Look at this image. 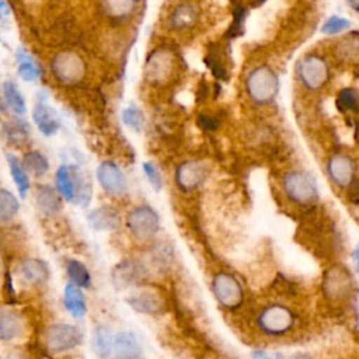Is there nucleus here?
Masks as SVG:
<instances>
[{
    "label": "nucleus",
    "mask_w": 359,
    "mask_h": 359,
    "mask_svg": "<svg viewBox=\"0 0 359 359\" xmlns=\"http://www.w3.org/2000/svg\"><path fill=\"white\" fill-rule=\"evenodd\" d=\"M245 90L250 100L257 105L271 104L279 91V79L272 67L259 65L250 70L245 79Z\"/></svg>",
    "instance_id": "obj_1"
},
{
    "label": "nucleus",
    "mask_w": 359,
    "mask_h": 359,
    "mask_svg": "<svg viewBox=\"0 0 359 359\" xmlns=\"http://www.w3.org/2000/svg\"><path fill=\"white\" fill-rule=\"evenodd\" d=\"M56 192L67 202L86 206L91 198V184L80 175L77 168L60 165L55 175Z\"/></svg>",
    "instance_id": "obj_2"
},
{
    "label": "nucleus",
    "mask_w": 359,
    "mask_h": 359,
    "mask_svg": "<svg viewBox=\"0 0 359 359\" xmlns=\"http://www.w3.org/2000/svg\"><path fill=\"white\" fill-rule=\"evenodd\" d=\"M294 323V313L280 303L265 306L257 316L258 330L268 337H282L292 331Z\"/></svg>",
    "instance_id": "obj_3"
},
{
    "label": "nucleus",
    "mask_w": 359,
    "mask_h": 359,
    "mask_svg": "<svg viewBox=\"0 0 359 359\" xmlns=\"http://www.w3.org/2000/svg\"><path fill=\"white\" fill-rule=\"evenodd\" d=\"M282 187L286 196L302 206L311 205L318 198V191L314 180L299 170H292L283 175Z\"/></svg>",
    "instance_id": "obj_4"
},
{
    "label": "nucleus",
    "mask_w": 359,
    "mask_h": 359,
    "mask_svg": "<svg viewBox=\"0 0 359 359\" xmlns=\"http://www.w3.org/2000/svg\"><path fill=\"white\" fill-rule=\"evenodd\" d=\"M50 69L56 80L65 86H74L86 76V63L83 57L73 50L56 53L50 62Z\"/></svg>",
    "instance_id": "obj_5"
},
{
    "label": "nucleus",
    "mask_w": 359,
    "mask_h": 359,
    "mask_svg": "<svg viewBox=\"0 0 359 359\" xmlns=\"http://www.w3.org/2000/svg\"><path fill=\"white\" fill-rule=\"evenodd\" d=\"M212 293L224 309H237L244 302V289L238 279L229 272H217L212 278Z\"/></svg>",
    "instance_id": "obj_6"
},
{
    "label": "nucleus",
    "mask_w": 359,
    "mask_h": 359,
    "mask_svg": "<svg viewBox=\"0 0 359 359\" xmlns=\"http://www.w3.org/2000/svg\"><path fill=\"white\" fill-rule=\"evenodd\" d=\"M126 227L137 240H150L160 229V216L149 205L133 208L126 216Z\"/></svg>",
    "instance_id": "obj_7"
},
{
    "label": "nucleus",
    "mask_w": 359,
    "mask_h": 359,
    "mask_svg": "<svg viewBox=\"0 0 359 359\" xmlns=\"http://www.w3.org/2000/svg\"><path fill=\"white\" fill-rule=\"evenodd\" d=\"M297 77L309 90H320L328 81L330 69L325 59L317 53H309L297 63Z\"/></svg>",
    "instance_id": "obj_8"
},
{
    "label": "nucleus",
    "mask_w": 359,
    "mask_h": 359,
    "mask_svg": "<svg viewBox=\"0 0 359 359\" xmlns=\"http://www.w3.org/2000/svg\"><path fill=\"white\" fill-rule=\"evenodd\" d=\"M83 342V332L73 324H53L45 331L46 348L53 353H65Z\"/></svg>",
    "instance_id": "obj_9"
},
{
    "label": "nucleus",
    "mask_w": 359,
    "mask_h": 359,
    "mask_svg": "<svg viewBox=\"0 0 359 359\" xmlns=\"http://www.w3.org/2000/svg\"><path fill=\"white\" fill-rule=\"evenodd\" d=\"M323 290L325 297L331 302H341L349 297L352 290V278L349 271L341 265L328 268V271L324 273Z\"/></svg>",
    "instance_id": "obj_10"
},
{
    "label": "nucleus",
    "mask_w": 359,
    "mask_h": 359,
    "mask_svg": "<svg viewBox=\"0 0 359 359\" xmlns=\"http://www.w3.org/2000/svg\"><path fill=\"white\" fill-rule=\"evenodd\" d=\"M174 56L168 49H154L144 65V77L153 84H161L168 80L174 70Z\"/></svg>",
    "instance_id": "obj_11"
},
{
    "label": "nucleus",
    "mask_w": 359,
    "mask_h": 359,
    "mask_svg": "<svg viewBox=\"0 0 359 359\" xmlns=\"http://www.w3.org/2000/svg\"><path fill=\"white\" fill-rule=\"evenodd\" d=\"M101 188L111 196H121L128 191V181L123 171L114 161H102L95 171Z\"/></svg>",
    "instance_id": "obj_12"
},
{
    "label": "nucleus",
    "mask_w": 359,
    "mask_h": 359,
    "mask_svg": "<svg viewBox=\"0 0 359 359\" xmlns=\"http://www.w3.org/2000/svg\"><path fill=\"white\" fill-rule=\"evenodd\" d=\"M208 171L203 163L196 160H187L175 170V184L184 192L198 189L206 180Z\"/></svg>",
    "instance_id": "obj_13"
},
{
    "label": "nucleus",
    "mask_w": 359,
    "mask_h": 359,
    "mask_svg": "<svg viewBox=\"0 0 359 359\" xmlns=\"http://www.w3.org/2000/svg\"><path fill=\"white\" fill-rule=\"evenodd\" d=\"M327 171L335 185L339 188H346L355 180V161L348 154L335 153L327 163Z\"/></svg>",
    "instance_id": "obj_14"
},
{
    "label": "nucleus",
    "mask_w": 359,
    "mask_h": 359,
    "mask_svg": "<svg viewBox=\"0 0 359 359\" xmlns=\"http://www.w3.org/2000/svg\"><path fill=\"white\" fill-rule=\"evenodd\" d=\"M143 275V266L137 261L122 259L111 271V282L115 289L122 290L136 285Z\"/></svg>",
    "instance_id": "obj_15"
},
{
    "label": "nucleus",
    "mask_w": 359,
    "mask_h": 359,
    "mask_svg": "<svg viewBox=\"0 0 359 359\" xmlns=\"http://www.w3.org/2000/svg\"><path fill=\"white\" fill-rule=\"evenodd\" d=\"M112 355L115 359H142L143 348L132 331H119L114 335Z\"/></svg>",
    "instance_id": "obj_16"
},
{
    "label": "nucleus",
    "mask_w": 359,
    "mask_h": 359,
    "mask_svg": "<svg viewBox=\"0 0 359 359\" xmlns=\"http://www.w3.org/2000/svg\"><path fill=\"white\" fill-rule=\"evenodd\" d=\"M18 276L31 286H39L49 280L50 271L48 264L41 258H25L18 264Z\"/></svg>",
    "instance_id": "obj_17"
},
{
    "label": "nucleus",
    "mask_w": 359,
    "mask_h": 359,
    "mask_svg": "<svg viewBox=\"0 0 359 359\" xmlns=\"http://www.w3.org/2000/svg\"><path fill=\"white\" fill-rule=\"evenodd\" d=\"M32 121L38 130L45 136H53L59 128L60 121L56 111L43 101H38L32 109Z\"/></svg>",
    "instance_id": "obj_18"
},
{
    "label": "nucleus",
    "mask_w": 359,
    "mask_h": 359,
    "mask_svg": "<svg viewBox=\"0 0 359 359\" xmlns=\"http://www.w3.org/2000/svg\"><path fill=\"white\" fill-rule=\"evenodd\" d=\"M88 224L97 231H112L119 227L121 216L112 206H98L87 216Z\"/></svg>",
    "instance_id": "obj_19"
},
{
    "label": "nucleus",
    "mask_w": 359,
    "mask_h": 359,
    "mask_svg": "<svg viewBox=\"0 0 359 359\" xmlns=\"http://www.w3.org/2000/svg\"><path fill=\"white\" fill-rule=\"evenodd\" d=\"M126 303L140 314L154 316L163 310L161 299L150 290H139L126 297Z\"/></svg>",
    "instance_id": "obj_20"
},
{
    "label": "nucleus",
    "mask_w": 359,
    "mask_h": 359,
    "mask_svg": "<svg viewBox=\"0 0 359 359\" xmlns=\"http://www.w3.org/2000/svg\"><path fill=\"white\" fill-rule=\"evenodd\" d=\"M63 306L67 310V313L77 320L86 317L88 311L87 300L83 290L70 282L66 283L63 289Z\"/></svg>",
    "instance_id": "obj_21"
},
{
    "label": "nucleus",
    "mask_w": 359,
    "mask_h": 359,
    "mask_svg": "<svg viewBox=\"0 0 359 359\" xmlns=\"http://www.w3.org/2000/svg\"><path fill=\"white\" fill-rule=\"evenodd\" d=\"M199 17L198 7L191 1H182L175 6L170 15V25L172 29L185 31L192 28Z\"/></svg>",
    "instance_id": "obj_22"
},
{
    "label": "nucleus",
    "mask_w": 359,
    "mask_h": 359,
    "mask_svg": "<svg viewBox=\"0 0 359 359\" xmlns=\"http://www.w3.org/2000/svg\"><path fill=\"white\" fill-rule=\"evenodd\" d=\"M112 341L114 334L109 327L104 324H97L93 328L91 345L98 359H108L112 355Z\"/></svg>",
    "instance_id": "obj_23"
},
{
    "label": "nucleus",
    "mask_w": 359,
    "mask_h": 359,
    "mask_svg": "<svg viewBox=\"0 0 359 359\" xmlns=\"http://www.w3.org/2000/svg\"><path fill=\"white\" fill-rule=\"evenodd\" d=\"M15 59H17V73L24 81L34 83L41 77L42 74L41 67L27 50L20 48L15 53Z\"/></svg>",
    "instance_id": "obj_24"
},
{
    "label": "nucleus",
    "mask_w": 359,
    "mask_h": 359,
    "mask_svg": "<svg viewBox=\"0 0 359 359\" xmlns=\"http://www.w3.org/2000/svg\"><path fill=\"white\" fill-rule=\"evenodd\" d=\"M36 205L45 215H56L62 209V198L56 189L41 185L36 191Z\"/></svg>",
    "instance_id": "obj_25"
},
{
    "label": "nucleus",
    "mask_w": 359,
    "mask_h": 359,
    "mask_svg": "<svg viewBox=\"0 0 359 359\" xmlns=\"http://www.w3.org/2000/svg\"><path fill=\"white\" fill-rule=\"evenodd\" d=\"M22 323L17 313L11 310H0V341H11L21 334Z\"/></svg>",
    "instance_id": "obj_26"
},
{
    "label": "nucleus",
    "mask_w": 359,
    "mask_h": 359,
    "mask_svg": "<svg viewBox=\"0 0 359 359\" xmlns=\"http://www.w3.org/2000/svg\"><path fill=\"white\" fill-rule=\"evenodd\" d=\"M1 97L6 102V105L15 114V115H24L27 111V104L22 93L20 88L10 80L3 83L1 87Z\"/></svg>",
    "instance_id": "obj_27"
},
{
    "label": "nucleus",
    "mask_w": 359,
    "mask_h": 359,
    "mask_svg": "<svg viewBox=\"0 0 359 359\" xmlns=\"http://www.w3.org/2000/svg\"><path fill=\"white\" fill-rule=\"evenodd\" d=\"M6 160H7V165H8V170H10V175L13 178V182L17 187V191H18L20 196L25 198V195H27V192L29 189L28 172L25 171V168L22 167L21 161L15 156L7 154Z\"/></svg>",
    "instance_id": "obj_28"
},
{
    "label": "nucleus",
    "mask_w": 359,
    "mask_h": 359,
    "mask_svg": "<svg viewBox=\"0 0 359 359\" xmlns=\"http://www.w3.org/2000/svg\"><path fill=\"white\" fill-rule=\"evenodd\" d=\"M66 272L70 283L79 286L80 289H87L91 286V272L84 262L70 258L66 262Z\"/></svg>",
    "instance_id": "obj_29"
},
{
    "label": "nucleus",
    "mask_w": 359,
    "mask_h": 359,
    "mask_svg": "<svg viewBox=\"0 0 359 359\" xmlns=\"http://www.w3.org/2000/svg\"><path fill=\"white\" fill-rule=\"evenodd\" d=\"M20 212V201L7 188H0V223L11 222Z\"/></svg>",
    "instance_id": "obj_30"
},
{
    "label": "nucleus",
    "mask_w": 359,
    "mask_h": 359,
    "mask_svg": "<svg viewBox=\"0 0 359 359\" xmlns=\"http://www.w3.org/2000/svg\"><path fill=\"white\" fill-rule=\"evenodd\" d=\"M101 4L108 17L122 20L135 11L137 0H101Z\"/></svg>",
    "instance_id": "obj_31"
},
{
    "label": "nucleus",
    "mask_w": 359,
    "mask_h": 359,
    "mask_svg": "<svg viewBox=\"0 0 359 359\" xmlns=\"http://www.w3.org/2000/svg\"><path fill=\"white\" fill-rule=\"evenodd\" d=\"M21 164L27 172H31L35 177H42L49 170V163H48L46 157L38 150H31V151L25 153Z\"/></svg>",
    "instance_id": "obj_32"
},
{
    "label": "nucleus",
    "mask_w": 359,
    "mask_h": 359,
    "mask_svg": "<svg viewBox=\"0 0 359 359\" xmlns=\"http://www.w3.org/2000/svg\"><path fill=\"white\" fill-rule=\"evenodd\" d=\"M337 107L341 111H356L358 109V93L355 88L346 87L338 93Z\"/></svg>",
    "instance_id": "obj_33"
},
{
    "label": "nucleus",
    "mask_w": 359,
    "mask_h": 359,
    "mask_svg": "<svg viewBox=\"0 0 359 359\" xmlns=\"http://www.w3.org/2000/svg\"><path fill=\"white\" fill-rule=\"evenodd\" d=\"M28 129L29 128L22 121H13V122H8L7 125H4V133H6L7 139L13 143L25 140L28 136Z\"/></svg>",
    "instance_id": "obj_34"
},
{
    "label": "nucleus",
    "mask_w": 359,
    "mask_h": 359,
    "mask_svg": "<svg viewBox=\"0 0 359 359\" xmlns=\"http://www.w3.org/2000/svg\"><path fill=\"white\" fill-rule=\"evenodd\" d=\"M349 27H351L349 20L339 17V15H332L323 24L321 32L327 34V35H335V34H339V32L348 29Z\"/></svg>",
    "instance_id": "obj_35"
},
{
    "label": "nucleus",
    "mask_w": 359,
    "mask_h": 359,
    "mask_svg": "<svg viewBox=\"0 0 359 359\" xmlns=\"http://www.w3.org/2000/svg\"><path fill=\"white\" fill-rule=\"evenodd\" d=\"M122 121L126 126L132 128L133 130H140L143 128L144 123V118L140 109H137L136 107H128L122 111Z\"/></svg>",
    "instance_id": "obj_36"
},
{
    "label": "nucleus",
    "mask_w": 359,
    "mask_h": 359,
    "mask_svg": "<svg viewBox=\"0 0 359 359\" xmlns=\"http://www.w3.org/2000/svg\"><path fill=\"white\" fill-rule=\"evenodd\" d=\"M142 168H143V172H144L147 181L150 182L151 188H153L156 192L161 191V188H163V178H161L158 170H157L150 161H144V163L142 164Z\"/></svg>",
    "instance_id": "obj_37"
},
{
    "label": "nucleus",
    "mask_w": 359,
    "mask_h": 359,
    "mask_svg": "<svg viewBox=\"0 0 359 359\" xmlns=\"http://www.w3.org/2000/svg\"><path fill=\"white\" fill-rule=\"evenodd\" d=\"M252 359H282L279 353H269L265 349H254Z\"/></svg>",
    "instance_id": "obj_38"
},
{
    "label": "nucleus",
    "mask_w": 359,
    "mask_h": 359,
    "mask_svg": "<svg viewBox=\"0 0 359 359\" xmlns=\"http://www.w3.org/2000/svg\"><path fill=\"white\" fill-rule=\"evenodd\" d=\"M199 123L202 128H205L208 130H213L217 126V122L215 119H212V116H206V115L199 116Z\"/></svg>",
    "instance_id": "obj_39"
},
{
    "label": "nucleus",
    "mask_w": 359,
    "mask_h": 359,
    "mask_svg": "<svg viewBox=\"0 0 359 359\" xmlns=\"http://www.w3.org/2000/svg\"><path fill=\"white\" fill-rule=\"evenodd\" d=\"M4 290L8 293V294H14V286H13V276L11 273L7 271L4 273Z\"/></svg>",
    "instance_id": "obj_40"
},
{
    "label": "nucleus",
    "mask_w": 359,
    "mask_h": 359,
    "mask_svg": "<svg viewBox=\"0 0 359 359\" xmlns=\"http://www.w3.org/2000/svg\"><path fill=\"white\" fill-rule=\"evenodd\" d=\"M10 15V6L6 0H0V21L6 20Z\"/></svg>",
    "instance_id": "obj_41"
},
{
    "label": "nucleus",
    "mask_w": 359,
    "mask_h": 359,
    "mask_svg": "<svg viewBox=\"0 0 359 359\" xmlns=\"http://www.w3.org/2000/svg\"><path fill=\"white\" fill-rule=\"evenodd\" d=\"M346 1L349 3V6H351L355 11L359 10V0H346Z\"/></svg>",
    "instance_id": "obj_42"
},
{
    "label": "nucleus",
    "mask_w": 359,
    "mask_h": 359,
    "mask_svg": "<svg viewBox=\"0 0 359 359\" xmlns=\"http://www.w3.org/2000/svg\"><path fill=\"white\" fill-rule=\"evenodd\" d=\"M0 272H1V261H0Z\"/></svg>",
    "instance_id": "obj_43"
},
{
    "label": "nucleus",
    "mask_w": 359,
    "mask_h": 359,
    "mask_svg": "<svg viewBox=\"0 0 359 359\" xmlns=\"http://www.w3.org/2000/svg\"><path fill=\"white\" fill-rule=\"evenodd\" d=\"M0 42H1V36H0Z\"/></svg>",
    "instance_id": "obj_44"
}]
</instances>
